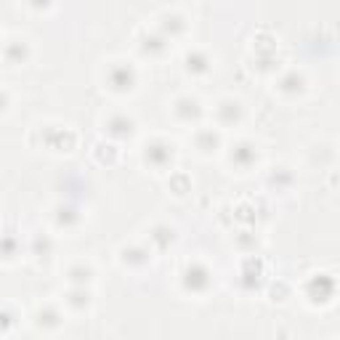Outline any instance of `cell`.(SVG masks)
<instances>
[{"instance_id":"1","label":"cell","mask_w":340,"mask_h":340,"mask_svg":"<svg viewBox=\"0 0 340 340\" xmlns=\"http://www.w3.org/2000/svg\"><path fill=\"white\" fill-rule=\"evenodd\" d=\"M207 282H210V279H207V271H205V268L194 266V268H189V271H186V287H189L191 292L205 290Z\"/></svg>"},{"instance_id":"2","label":"cell","mask_w":340,"mask_h":340,"mask_svg":"<svg viewBox=\"0 0 340 340\" xmlns=\"http://www.w3.org/2000/svg\"><path fill=\"white\" fill-rule=\"evenodd\" d=\"M173 157V152H170V146H162V144H157V146H149V152H146V160L152 162V165H157V168H162L165 162Z\"/></svg>"},{"instance_id":"3","label":"cell","mask_w":340,"mask_h":340,"mask_svg":"<svg viewBox=\"0 0 340 340\" xmlns=\"http://www.w3.org/2000/svg\"><path fill=\"white\" fill-rule=\"evenodd\" d=\"M112 85L117 90H128L130 85H133V72L125 67H117V69H112Z\"/></svg>"},{"instance_id":"4","label":"cell","mask_w":340,"mask_h":340,"mask_svg":"<svg viewBox=\"0 0 340 340\" xmlns=\"http://www.w3.org/2000/svg\"><path fill=\"white\" fill-rule=\"evenodd\" d=\"M253 157H255V152H253L247 144H242L234 154H231V160H237V165H242V168H245V165H250V160H253Z\"/></svg>"},{"instance_id":"5","label":"cell","mask_w":340,"mask_h":340,"mask_svg":"<svg viewBox=\"0 0 340 340\" xmlns=\"http://www.w3.org/2000/svg\"><path fill=\"white\" fill-rule=\"evenodd\" d=\"M130 130H133V122L130 120H114L112 122V133H117V136H130Z\"/></svg>"},{"instance_id":"6","label":"cell","mask_w":340,"mask_h":340,"mask_svg":"<svg viewBox=\"0 0 340 340\" xmlns=\"http://www.w3.org/2000/svg\"><path fill=\"white\" fill-rule=\"evenodd\" d=\"M186 64H189V69H194V72H199V69H205V67H207V61H205V56H199V53H194V56H189V59H186Z\"/></svg>"},{"instance_id":"7","label":"cell","mask_w":340,"mask_h":340,"mask_svg":"<svg viewBox=\"0 0 340 340\" xmlns=\"http://www.w3.org/2000/svg\"><path fill=\"white\" fill-rule=\"evenodd\" d=\"M72 279H75L77 284H85V282L90 279V271H88V268H75V271H72Z\"/></svg>"},{"instance_id":"8","label":"cell","mask_w":340,"mask_h":340,"mask_svg":"<svg viewBox=\"0 0 340 340\" xmlns=\"http://www.w3.org/2000/svg\"><path fill=\"white\" fill-rule=\"evenodd\" d=\"M3 104H5V98H3V96H0V109H3Z\"/></svg>"}]
</instances>
